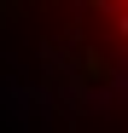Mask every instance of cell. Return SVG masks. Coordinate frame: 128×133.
<instances>
[{
    "label": "cell",
    "mask_w": 128,
    "mask_h": 133,
    "mask_svg": "<svg viewBox=\"0 0 128 133\" xmlns=\"http://www.w3.org/2000/svg\"><path fill=\"white\" fill-rule=\"evenodd\" d=\"M82 6L93 12V23H99L105 41H111V52L128 64V0H82Z\"/></svg>",
    "instance_id": "6da1fadb"
}]
</instances>
